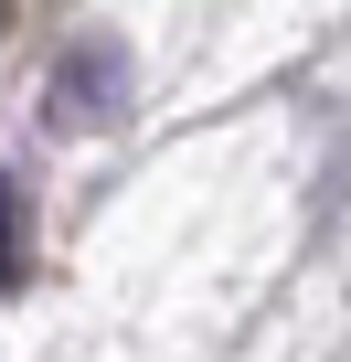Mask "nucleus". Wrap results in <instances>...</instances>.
Returning a JSON list of instances; mask_svg holds the SVG:
<instances>
[{
  "mask_svg": "<svg viewBox=\"0 0 351 362\" xmlns=\"http://www.w3.org/2000/svg\"><path fill=\"white\" fill-rule=\"evenodd\" d=\"M32 277V245H22V192H11V160H0V288Z\"/></svg>",
  "mask_w": 351,
  "mask_h": 362,
  "instance_id": "f03ea898",
  "label": "nucleus"
},
{
  "mask_svg": "<svg viewBox=\"0 0 351 362\" xmlns=\"http://www.w3.org/2000/svg\"><path fill=\"white\" fill-rule=\"evenodd\" d=\"M128 96H138L128 43L85 33V43H64V54H54V75H43V128H54V139H96V128H117V117H128Z\"/></svg>",
  "mask_w": 351,
  "mask_h": 362,
  "instance_id": "f257e3e1",
  "label": "nucleus"
}]
</instances>
